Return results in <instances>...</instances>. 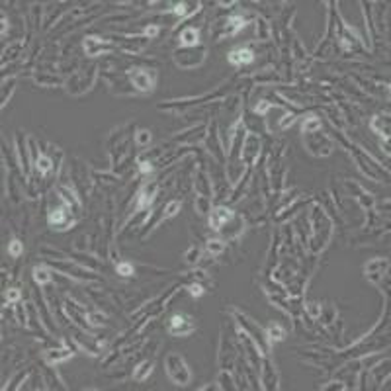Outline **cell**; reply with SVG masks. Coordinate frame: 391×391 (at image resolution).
<instances>
[{"label":"cell","mask_w":391,"mask_h":391,"mask_svg":"<svg viewBox=\"0 0 391 391\" xmlns=\"http://www.w3.org/2000/svg\"><path fill=\"white\" fill-rule=\"evenodd\" d=\"M309 223H311V237H309V249L311 253H321L330 240V235H333V221L330 217L325 214L323 207L315 205L311 209V217H309Z\"/></svg>","instance_id":"cell-1"},{"label":"cell","mask_w":391,"mask_h":391,"mask_svg":"<svg viewBox=\"0 0 391 391\" xmlns=\"http://www.w3.org/2000/svg\"><path fill=\"white\" fill-rule=\"evenodd\" d=\"M164 370L168 374V378L172 379L176 385H188L192 381V374L186 364V360L176 352H168L164 358Z\"/></svg>","instance_id":"cell-2"},{"label":"cell","mask_w":391,"mask_h":391,"mask_svg":"<svg viewBox=\"0 0 391 391\" xmlns=\"http://www.w3.org/2000/svg\"><path fill=\"white\" fill-rule=\"evenodd\" d=\"M233 315H235L237 323L240 325V328H243V330L254 341V344L258 346L260 354H262V356H268V354H270V342H268V339H266L264 328H260L253 319H249V317L239 313V311H233Z\"/></svg>","instance_id":"cell-3"},{"label":"cell","mask_w":391,"mask_h":391,"mask_svg":"<svg viewBox=\"0 0 391 391\" xmlns=\"http://www.w3.org/2000/svg\"><path fill=\"white\" fill-rule=\"evenodd\" d=\"M174 63L182 69H194L198 65L203 63L205 59V47L203 45H196V47H180L174 51Z\"/></svg>","instance_id":"cell-4"},{"label":"cell","mask_w":391,"mask_h":391,"mask_svg":"<svg viewBox=\"0 0 391 391\" xmlns=\"http://www.w3.org/2000/svg\"><path fill=\"white\" fill-rule=\"evenodd\" d=\"M94 80H96V67L92 65V67H88V71L86 69L76 71L73 78L67 80V90L71 94H82L84 90H88L94 84Z\"/></svg>","instance_id":"cell-5"},{"label":"cell","mask_w":391,"mask_h":391,"mask_svg":"<svg viewBox=\"0 0 391 391\" xmlns=\"http://www.w3.org/2000/svg\"><path fill=\"white\" fill-rule=\"evenodd\" d=\"M127 78L131 80V86L139 92H153L157 82V73L149 69H131L127 73Z\"/></svg>","instance_id":"cell-6"},{"label":"cell","mask_w":391,"mask_h":391,"mask_svg":"<svg viewBox=\"0 0 391 391\" xmlns=\"http://www.w3.org/2000/svg\"><path fill=\"white\" fill-rule=\"evenodd\" d=\"M166 330H168V335H172V337H186V335H192V333L196 330V325H194V321H192L188 315L176 313V315L170 317Z\"/></svg>","instance_id":"cell-7"},{"label":"cell","mask_w":391,"mask_h":391,"mask_svg":"<svg viewBox=\"0 0 391 391\" xmlns=\"http://www.w3.org/2000/svg\"><path fill=\"white\" fill-rule=\"evenodd\" d=\"M305 145H307L309 153L319 155V157H328V155L333 153V145H330V141H328L325 135H321L319 131L305 135Z\"/></svg>","instance_id":"cell-8"},{"label":"cell","mask_w":391,"mask_h":391,"mask_svg":"<svg viewBox=\"0 0 391 391\" xmlns=\"http://www.w3.org/2000/svg\"><path fill=\"white\" fill-rule=\"evenodd\" d=\"M51 264L55 266L57 270L67 272V276H73L76 280H82V282H98V276H94L90 270H84L76 264H67V260H51Z\"/></svg>","instance_id":"cell-9"},{"label":"cell","mask_w":391,"mask_h":391,"mask_svg":"<svg viewBox=\"0 0 391 391\" xmlns=\"http://www.w3.org/2000/svg\"><path fill=\"white\" fill-rule=\"evenodd\" d=\"M247 22H249L247 16H243V14H233V16H229L223 24H219L221 25V32H217L215 38L223 39V38H229V36H235L239 29H243V27L247 25ZM219 25H217V27H219Z\"/></svg>","instance_id":"cell-10"},{"label":"cell","mask_w":391,"mask_h":391,"mask_svg":"<svg viewBox=\"0 0 391 391\" xmlns=\"http://www.w3.org/2000/svg\"><path fill=\"white\" fill-rule=\"evenodd\" d=\"M387 268H389V260L387 258H374L370 260L366 266H364V276L374 282V284H379L383 276L387 274Z\"/></svg>","instance_id":"cell-11"},{"label":"cell","mask_w":391,"mask_h":391,"mask_svg":"<svg viewBox=\"0 0 391 391\" xmlns=\"http://www.w3.org/2000/svg\"><path fill=\"white\" fill-rule=\"evenodd\" d=\"M233 217H235L233 209H229L227 205H217L209 214V227L214 229V231H221L223 225H227Z\"/></svg>","instance_id":"cell-12"},{"label":"cell","mask_w":391,"mask_h":391,"mask_svg":"<svg viewBox=\"0 0 391 391\" xmlns=\"http://www.w3.org/2000/svg\"><path fill=\"white\" fill-rule=\"evenodd\" d=\"M69 205H61V207H53L49 212V225L53 229H59L63 231L69 225H73V217L69 214Z\"/></svg>","instance_id":"cell-13"},{"label":"cell","mask_w":391,"mask_h":391,"mask_svg":"<svg viewBox=\"0 0 391 391\" xmlns=\"http://www.w3.org/2000/svg\"><path fill=\"white\" fill-rule=\"evenodd\" d=\"M205 143H207V149L214 155L219 163H225V155H223V149H221V141H219V133H217V122H212L209 124V129H207V137H205Z\"/></svg>","instance_id":"cell-14"},{"label":"cell","mask_w":391,"mask_h":391,"mask_svg":"<svg viewBox=\"0 0 391 391\" xmlns=\"http://www.w3.org/2000/svg\"><path fill=\"white\" fill-rule=\"evenodd\" d=\"M260 387L262 389H278V372L274 370L272 362L268 360V356H264V362L260 366Z\"/></svg>","instance_id":"cell-15"},{"label":"cell","mask_w":391,"mask_h":391,"mask_svg":"<svg viewBox=\"0 0 391 391\" xmlns=\"http://www.w3.org/2000/svg\"><path fill=\"white\" fill-rule=\"evenodd\" d=\"M344 186L350 190V194H352V198L356 200V202L360 203L364 209H372L374 207V203H376V200H374V196L370 194V192H366V190L362 188L360 184H356V182H350V180H346L344 182Z\"/></svg>","instance_id":"cell-16"},{"label":"cell","mask_w":391,"mask_h":391,"mask_svg":"<svg viewBox=\"0 0 391 391\" xmlns=\"http://www.w3.org/2000/svg\"><path fill=\"white\" fill-rule=\"evenodd\" d=\"M157 194H159V182H151L147 186H143V190L139 192L137 203H135V209L143 212V209H149L151 203L157 200Z\"/></svg>","instance_id":"cell-17"},{"label":"cell","mask_w":391,"mask_h":391,"mask_svg":"<svg viewBox=\"0 0 391 391\" xmlns=\"http://www.w3.org/2000/svg\"><path fill=\"white\" fill-rule=\"evenodd\" d=\"M258 153H260V139L253 133H249L245 137V143H243V155H240L243 161L247 164H253L258 159Z\"/></svg>","instance_id":"cell-18"},{"label":"cell","mask_w":391,"mask_h":391,"mask_svg":"<svg viewBox=\"0 0 391 391\" xmlns=\"http://www.w3.org/2000/svg\"><path fill=\"white\" fill-rule=\"evenodd\" d=\"M16 153H18V161H20V166H22L24 176L29 178V159H27L29 147H27V139L24 137L22 131L16 133Z\"/></svg>","instance_id":"cell-19"},{"label":"cell","mask_w":391,"mask_h":391,"mask_svg":"<svg viewBox=\"0 0 391 391\" xmlns=\"http://www.w3.org/2000/svg\"><path fill=\"white\" fill-rule=\"evenodd\" d=\"M115 47L110 43V39H100V38H86L84 39V51L86 55L94 57V55H100V53H108V51H114Z\"/></svg>","instance_id":"cell-20"},{"label":"cell","mask_w":391,"mask_h":391,"mask_svg":"<svg viewBox=\"0 0 391 391\" xmlns=\"http://www.w3.org/2000/svg\"><path fill=\"white\" fill-rule=\"evenodd\" d=\"M229 63L235 65V67H240V65H249L254 61V53L249 47H237L229 53Z\"/></svg>","instance_id":"cell-21"},{"label":"cell","mask_w":391,"mask_h":391,"mask_svg":"<svg viewBox=\"0 0 391 391\" xmlns=\"http://www.w3.org/2000/svg\"><path fill=\"white\" fill-rule=\"evenodd\" d=\"M59 196H61V200H63L65 205H69L73 212H78L80 209V202H78V198H76L75 190L71 188V186H65V184H59Z\"/></svg>","instance_id":"cell-22"},{"label":"cell","mask_w":391,"mask_h":391,"mask_svg":"<svg viewBox=\"0 0 391 391\" xmlns=\"http://www.w3.org/2000/svg\"><path fill=\"white\" fill-rule=\"evenodd\" d=\"M196 192H198V196L214 198V196H212V182H209L207 172H205L203 168H200V170L196 172Z\"/></svg>","instance_id":"cell-23"},{"label":"cell","mask_w":391,"mask_h":391,"mask_svg":"<svg viewBox=\"0 0 391 391\" xmlns=\"http://www.w3.org/2000/svg\"><path fill=\"white\" fill-rule=\"evenodd\" d=\"M180 45L182 47H196L200 45V29L198 27H184L180 34Z\"/></svg>","instance_id":"cell-24"},{"label":"cell","mask_w":391,"mask_h":391,"mask_svg":"<svg viewBox=\"0 0 391 391\" xmlns=\"http://www.w3.org/2000/svg\"><path fill=\"white\" fill-rule=\"evenodd\" d=\"M370 127H372L374 133L389 139V115L387 114H385V117H383V115H376V117L370 122Z\"/></svg>","instance_id":"cell-25"},{"label":"cell","mask_w":391,"mask_h":391,"mask_svg":"<svg viewBox=\"0 0 391 391\" xmlns=\"http://www.w3.org/2000/svg\"><path fill=\"white\" fill-rule=\"evenodd\" d=\"M153 368H155V362H153V360H143V362H139L137 368H133V379L139 381V383L145 381V379H149Z\"/></svg>","instance_id":"cell-26"},{"label":"cell","mask_w":391,"mask_h":391,"mask_svg":"<svg viewBox=\"0 0 391 391\" xmlns=\"http://www.w3.org/2000/svg\"><path fill=\"white\" fill-rule=\"evenodd\" d=\"M264 333H266V339H268V342H280V341H284V337H286V330H284V327H282L280 323H276V321L268 323V327L264 328Z\"/></svg>","instance_id":"cell-27"},{"label":"cell","mask_w":391,"mask_h":391,"mask_svg":"<svg viewBox=\"0 0 391 391\" xmlns=\"http://www.w3.org/2000/svg\"><path fill=\"white\" fill-rule=\"evenodd\" d=\"M200 6H202L200 2H178V4H174L172 12L176 14L178 18H188V16H192Z\"/></svg>","instance_id":"cell-28"},{"label":"cell","mask_w":391,"mask_h":391,"mask_svg":"<svg viewBox=\"0 0 391 391\" xmlns=\"http://www.w3.org/2000/svg\"><path fill=\"white\" fill-rule=\"evenodd\" d=\"M73 356V350L71 348H59V350H47L45 352V360L47 364H59V362H65Z\"/></svg>","instance_id":"cell-29"},{"label":"cell","mask_w":391,"mask_h":391,"mask_svg":"<svg viewBox=\"0 0 391 391\" xmlns=\"http://www.w3.org/2000/svg\"><path fill=\"white\" fill-rule=\"evenodd\" d=\"M34 166H36V170L41 176H47L51 170H55V163H53V159H51L49 155H41L38 161L34 163Z\"/></svg>","instance_id":"cell-30"},{"label":"cell","mask_w":391,"mask_h":391,"mask_svg":"<svg viewBox=\"0 0 391 391\" xmlns=\"http://www.w3.org/2000/svg\"><path fill=\"white\" fill-rule=\"evenodd\" d=\"M34 280L38 282L39 286H47L53 280V274H51V270L47 266H36L34 268Z\"/></svg>","instance_id":"cell-31"},{"label":"cell","mask_w":391,"mask_h":391,"mask_svg":"<svg viewBox=\"0 0 391 391\" xmlns=\"http://www.w3.org/2000/svg\"><path fill=\"white\" fill-rule=\"evenodd\" d=\"M217 387H219V389H237L235 379L231 378L229 370H221V372H219V376H217Z\"/></svg>","instance_id":"cell-32"},{"label":"cell","mask_w":391,"mask_h":391,"mask_svg":"<svg viewBox=\"0 0 391 391\" xmlns=\"http://www.w3.org/2000/svg\"><path fill=\"white\" fill-rule=\"evenodd\" d=\"M194 207H196V212H198L200 215L212 214V198H205V196H196Z\"/></svg>","instance_id":"cell-33"},{"label":"cell","mask_w":391,"mask_h":391,"mask_svg":"<svg viewBox=\"0 0 391 391\" xmlns=\"http://www.w3.org/2000/svg\"><path fill=\"white\" fill-rule=\"evenodd\" d=\"M225 249H227V245L221 239H209L205 243V251L212 254V256H219Z\"/></svg>","instance_id":"cell-34"},{"label":"cell","mask_w":391,"mask_h":391,"mask_svg":"<svg viewBox=\"0 0 391 391\" xmlns=\"http://www.w3.org/2000/svg\"><path fill=\"white\" fill-rule=\"evenodd\" d=\"M315 131H321V119L315 117V115H307L305 122H303V133L309 135V133H315Z\"/></svg>","instance_id":"cell-35"},{"label":"cell","mask_w":391,"mask_h":391,"mask_svg":"<svg viewBox=\"0 0 391 391\" xmlns=\"http://www.w3.org/2000/svg\"><path fill=\"white\" fill-rule=\"evenodd\" d=\"M319 319H321V321H323V325H327V327L328 325H333V323L337 321V309L328 303V305H325V307L321 309V315H319Z\"/></svg>","instance_id":"cell-36"},{"label":"cell","mask_w":391,"mask_h":391,"mask_svg":"<svg viewBox=\"0 0 391 391\" xmlns=\"http://www.w3.org/2000/svg\"><path fill=\"white\" fill-rule=\"evenodd\" d=\"M39 254L43 256V258H47V260H67V254L61 253V251H57V249H51V247H41L39 249Z\"/></svg>","instance_id":"cell-37"},{"label":"cell","mask_w":391,"mask_h":391,"mask_svg":"<svg viewBox=\"0 0 391 391\" xmlns=\"http://www.w3.org/2000/svg\"><path fill=\"white\" fill-rule=\"evenodd\" d=\"M86 321H88L92 327H100L108 321V317L104 315L102 311H86Z\"/></svg>","instance_id":"cell-38"},{"label":"cell","mask_w":391,"mask_h":391,"mask_svg":"<svg viewBox=\"0 0 391 391\" xmlns=\"http://www.w3.org/2000/svg\"><path fill=\"white\" fill-rule=\"evenodd\" d=\"M8 254H10L12 258H20V256L24 254V243L20 239H12L8 243Z\"/></svg>","instance_id":"cell-39"},{"label":"cell","mask_w":391,"mask_h":391,"mask_svg":"<svg viewBox=\"0 0 391 391\" xmlns=\"http://www.w3.org/2000/svg\"><path fill=\"white\" fill-rule=\"evenodd\" d=\"M115 272H117L119 276H124V278H131L133 274H135V268H133L131 262L122 260V262H117V264H115Z\"/></svg>","instance_id":"cell-40"},{"label":"cell","mask_w":391,"mask_h":391,"mask_svg":"<svg viewBox=\"0 0 391 391\" xmlns=\"http://www.w3.org/2000/svg\"><path fill=\"white\" fill-rule=\"evenodd\" d=\"M200 256H202V251H200L198 245H192L188 251H186V254H184V258H186L188 264H198V262H200Z\"/></svg>","instance_id":"cell-41"},{"label":"cell","mask_w":391,"mask_h":391,"mask_svg":"<svg viewBox=\"0 0 391 391\" xmlns=\"http://www.w3.org/2000/svg\"><path fill=\"white\" fill-rule=\"evenodd\" d=\"M14 84H16V78L10 76L8 80L2 82V106H6V102L10 98V94L14 92Z\"/></svg>","instance_id":"cell-42"},{"label":"cell","mask_w":391,"mask_h":391,"mask_svg":"<svg viewBox=\"0 0 391 391\" xmlns=\"http://www.w3.org/2000/svg\"><path fill=\"white\" fill-rule=\"evenodd\" d=\"M34 80L41 84V86H55V84H59L61 82V78L59 76H53V75H36L34 76Z\"/></svg>","instance_id":"cell-43"},{"label":"cell","mask_w":391,"mask_h":391,"mask_svg":"<svg viewBox=\"0 0 391 391\" xmlns=\"http://www.w3.org/2000/svg\"><path fill=\"white\" fill-rule=\"evenodd\" d=\"M256 36H258V39L270 38V27H268L264 18H256Z\"/></svg>","instance_id":"cell-44"},{"label":"cell","mask_w":391,"mask_h":391,"mask_svg":"<svg viewBox=\"0 0 391 391\" xmlns=\"http://www.w3.org/2000/svg\"><path fill=\"white\" fill-rule=\"evenodd\" d=\"M321 309H323V305L319 302H311V303H307L305 305V313H307V317L309 319H319V315H321Z\"/></svg>","instance_id":"cell-45"},{"label":"cell","mask_w":391,"mask_h":391,"mask_svg":"<svg viewBox=\"0 0 391 391\" xmlns=\"http://www.w3.org/2000/svg\"><path fill=\"white\" fill-rule=\"evenodd\" d=\"M135 143H137V147H147L151 143V131L149 129H139L135 133Z\"/></svg>","instance_id":"cell-46"},{"label":"cell","mask_w":391,"mask_h":391,"mask_svg":"<svg viewBox=\"0 0 391 391\" xmlns=\"http://www.w3.org/2000/svg\"><path fill=\"white\" fill-rule=\"evenodd\" d=\"M180 207H182V202H178V200H172V202H168L164 205V219H170V217H174V215L180 212Z\"/></svg>","instance_id":"cell-47"},{"label":"cell","mask_w":391,"mask_h":391,"mask_svg":"<svg viewBox=\"0 0 391 391\" xmlns=\"http://www.w3.org/2000/svg\"><path fill=\"white\" fill-rule=\"evenodd\" d=\"M29 372H32V370H22V372H20L18 376H14L12 381H10V385H6L4 389H8V387H10V389H18V387H22L20 383H22V381H24V379L27 378V376H29Z\"/></svg>","instance_id":"cell-48"},{"label":"cell","mask_w":391,"mask_h":391,"mask_svg":"<svg viewBox=\"0 0 391 391\" xmlns=\"http://www.w3.org/2000/svg\"><path fill=\"white\" fill-rule=\"evenodd\" d=\"M4 299L8 303H20V299H22V291L18 290V288H10V290H6L4 291Z\"/></svg>","instance_id":"cell-49"},{"label":"cell","mask_w":391,"mask_h":391,"mask_svg":"<svg viewBox=\"0 0 391 391\" xmlns=\"http://www.w3.org/2000/svg\"><path fill=\"white\" fill-rule=\"evenodd\" d=\"M295 117H297V115L293 114V112H288V114H284V117L280 119V124H278V127H280L282 131H284V129H288V127H290L291 124L295 122Z\"/></svg>","instance_id":"cell-50"},{"label":"cell","mask_w":391,"mask_h":391,"mask_svg":"<svg viewBox=\"0 0 391 391\" xmlns=\"http://www.w3.org/2000/svg\"><path fill=\"white\" fill-rule=\"evenodd\" d=\"M159 32H161V27H159L157 24H151V25H147V27L143 29V34H141V36H143V38H147V39H155L157 36H159Z\"/></svg>","instance_id":"cell-51"},{"label":"cell","mask_w":391,"mask_h":391,"mask_svg":"<svg viewBox=\"0 0 391 391\" xmlns=\"http://www.w3.org/2000/svg\"><path fill=\"white\" fill-rule=\"evenodd\" d=\"M348 385L344 383V381H330V383H327V385H323L321 389H325V391H330V389H337V391H342V389H346Z\"/></svg>","instance_id":"cell-52"},{"label":"cell","mask_w":391,"mask_h":391,"mask_svg":"<svg viewBox=\"0 0 391 391\" xmlns=\"http://www.w3.org/2000/svg\"><path fill=\"white\" fill-rule=\"evenodd\" d=\"M270 108H272V104H270V102H268V100H260V102H258V106L254 108V112H256L258 115H264L266 112L270 110Z\"/></svg>","instance_id":"cell-53"},{"label":"cell","mask_w":391,"mask_h":391,"mask_svg":"<svg viewBox=\"0 0 391 391\" xmlns=\"http://www.w3.org/2000/svg\"><path fill=\"white\" fill-rule=\"evenodd\" d=\"M137 164H139V172H141V174L153 172V163H149V161H137Z\"/></svg>","instance_id":"cell-54"},{"label":"cell","mask_w":391,"mask_h":391,"mask_svg":"<svg viewBox=\"0 0 391 391\" xmlns=\"http://www.w3.org/2000/svg\"><path fill=\"white\" fill-rule=\"evenodd\" d=\"M293 55H295V59H297V61H303V59H305V55H307V53L302 49V43H299V41H295V43H293Z\"/></svg>","instance_id":"cell-55"},{"label":"cell","mask_w":391,"mask_h":391,"mask_svg":"<svg viewBox=\"0 0 391 391\" xmlns=\"http://www.w3.org/2000/svg\"><path fill=\"white\" fill-rule=\"evenodd\" d=\"M188 290H190V293H192L194 297H200V295L203 293V288H202V284H200V282H194V284H190Z\"/></svg>","instance_id":"cell-56"},{"label":"cell","mask_w":391,"mask_h":391,"mask_svg":"<svg viewBox=\"0 0 391 391\" xmlns=\"http://www.w3.org/2000/svg\"><path fill=\"white\" fill-rule=\"evenodd\" d=\"M27 313H29V317H34V315H36V309L32 307V303H27ZM32 327H34V328H38V327H41V325H39V323H34Z\"/></svg>","instance_id":"cell-57"},{"label":"cell","mask_w":391,"mask_h":391,"mask_svg":"<svg viewBox=\"0 0 391 391\" xmlns=\"http://www.w3.org/2000/svg\"><path fill=\"white\" fill-rule=\"evenodd\" d=\"M6 27H8V22H6V16H2V38L6 36Z\"/></svg>","instance_id":"cell-58"}]
</instances>
